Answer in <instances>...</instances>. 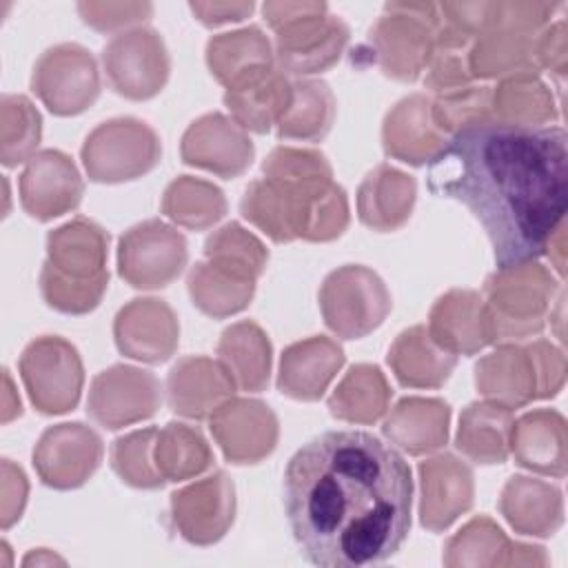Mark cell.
Instances as JSON below:
<instances>
[{"mask_svg": "<svg viewBox=\"0 0 568 568\" xmlns=\"http://www.w3.org/2000/svg\"><path fill=\"white\" fill-rule=\"evenodd\" d=\"M413 477L406 459L366 430H326L284 470V513L300 555L322 568L390 559L408 537Z\"/></svg>", "mask_w": 568, "mask_h": 568, "instance_id": "cell-1", "label": "cell"}, {"mask_svg": "<svg viewBox=\"0 0 568 568\" xmlns=\"http://www.w3.org/2000/svg\"><path fill=\"white\" fill-rule=\"evenodd\" d=\"M426 184L479 220L497 268L535 262L566 222V131L495 120L466 126L428 162Z\"/></svg>", "mask_w": 568, "mask_h": 568, "instance_id": "cell-2", "label": "cell"}, {"mask_svg": "<svg viewBox=\"0 0 568 568\" xmlns=\"http://www.w3.org/2000/svg\"><path fill=\"white\" fill-rule=\"evenodd\" d=\"M262 173L246 186L240 213L273 242H331L346 231L348 200L324 153L275 146L262 162Z\"/></svg>", "mask_w": 568, "mask_h": 568, "instance_id": "cell-3", "label": "cell"}, {"mask_svg": "<svg viewBox=\"0 0 568 568\" xmlns=\"http://www.w3.org/2000/svg\"><path fill=\"white\" fill-rule=\"evenodd\" d=\"M566 382L564 351L546 339L528 346L501 344L475 364V386L493 404L519 408L555 397Z\"/></svg>", "mask_w": 568, "mask_h": 568, "instance_id": "cell-4", "label": "cell"}, {"mask_svg": "<svg viewBox=\"0 0 568 568\" xmlns=\"http://www.w3.org/2000/svg\"><path fill=\"white\" fill-rule=\"evenodd\" d=\"M564 4L490 2L486 24L468 51L473 78L537 73L535 38Z\"/></svg>", "mask_w": 568, "mask_h": 568, "instance_id": "cell-5", "label": "cell"}, {"mask_svg": "<svg viewBox=\"0 0 568 568\" xmlns=\"http://www.w3.org/2000/svg\"><path fill=\"white\" fill-rule=\"evenodd\" d=\"M262 13L275 31V60L284 73L311 75L331 69L351 36L324 2H264Z\"/></svg>", "mask_w": 568, "mask_h": 568, "instance_id": "cell-6", "label": "cell"}, {"mask_svg": "<svg viewBox=\"0 0 568 568\" xmlns=\"http://www.w3.org/2000/svg\"><path fill=\"white\" fill-rule=\"evenodd\" d=\"M559 282L539 262L497 268L484 282V306L493 344L539 335L552 313Z\"/></svg>", "mask_w": 568, "mask_h": 568, "instance_id": "cell-7", "label": "cell"}, {"mask_svg": "<svg viewBox=\"0 0 568 568\" xmlns=\"http://www.w3.org/2000/svg\"><path fill=\"white\" fill-rule=\"evenodd\" d=\"M439 27V4L388 2L368 33L371 53L388 78L413 82L428 67Z\"/></svg>", "mask_w": 568, "mask_h": 568, "instance_id": "cell-8", "label": "cell"}, {"mask_svg": "<svg viewBox=\"0 0 568 568\" xmlns=\"http://www.w3.org/2000/svg\"><path fill=\"white\" fill-rule=\"evenodd\" d=\"M80 155L91 182L118 184L153 171L162 158V144L146 122L113 118L87 135Z\"/></svg>", "mask_w": 568, "mask_h": 568, "instance_id": "cell-9", "label": "cell"}, {"mask_svg": "<svg viewBox=\"0 0 568 568\" xmlns=\"http://www.w3.org/2000/svg\"><path fill=\"white\" fill-rule=\"evenodd\" d=\"M324 324L342 339L373 333L390 313L393 300L384 280L362 264H346L326 275L320 288Z\"/></svg>", "mask_w": 568, "mask_h": 568, "instance_id": "cell-10", "label": "cell"}, {"mask_svg": "<svg viewBox=\"0 0 568 568\" xmlns=\"http://www.w3.org/2000/svg\"><path fill=\"white\" fill-rule=\"evenodd\" d=\"M31 404L44 415H60L78 406L84 368L73 344L58 335H42L27 344L18 362Z\"/></svg>", "mask_w": 568, "mask_h": 568, "instance_id": "cell-11", "label": "cell"}, {"mask_svg": "<svg viewBox=\"0 0 568 568\" xmlns=\"http://www.w3.org/2000/svg\"><path fill=\"white\" fill-rule=\"evenodd\" d=\"M186 237L162 220H144L118 242V273L133 288L169 286L186 266Z\"/></svg>", "mask_w": 568, "mask_h": 568, "instance_id": "cell-12", "label": "cell"}, {"mask_svg": "<svg viewBox=\"0 0 568 568\" xmlns=\"http://www.w3.org/2000/svg\"><path fill=\"white\" fill-rule=\"evenodd\" d=\"M31 89L53 115H78L100 95L95 58L82 44H55L38 58L31 73Z\"/></svg>", "mask_w": 568, "mask_h": 568, "instance_id": "cell-13", "label": "cell"}, {"mask_svg": "<svg viewBox=\"0 0 568 568\" xmlns=\"http://www.w3.org/2000/svg\"><path fill=\"white\" fill-rule=\"evenodd\" d=\"M102 67L109 87L129 100L158 95L171 71L164 40L158 31L135 27L113 36L102 49Z\"/></svg>", "mask_w": 568, "mask_h": 568, "instance_id": "cell-14", "label": "cell"}, {"mask_svg": "<svg viewBox=\"0 0 568 568\" xmlns=\"http://www.w3.org/2000/svg\"><path fill=\"white\" fill-rule=\"evenodd\" d=\"M160 402V382L151 371L129 364H113L93 377L87 413L100 426L118 430L153 417Z\"/></svg>", "mask_w": 568, "mask_h": 568, "instance_id": "cell-15", "label": "cell"}, {"mask_svg": "<svg viewBox=\"0 0 568 568\" xmlns=\"http://www.w3.org/2000/svg\"><path fill=\"white\" fill-rule=\"evenodd\" d=\"M102 455L104 446L93 428L80 422H64L49 426L40 435L33 448V468L44 486L71 490L87 484Z\"/></svg>", "mask_w": 568, "mask_h": 568, "instance_id": "cell-16", "label": "cell"}, {"mask_svg": "<svg viewBox=\"0 0 568 568\" xmlns=\"http://www.w3.org/2000/svg\"><path fill=\"white\" fill-rule=\"evenodd\" d=\"M171 517L180 535L195 546L220 541L235 517V486L215 470L171 495Z\"/></svg>", "mask_w": 568, "mask_h": 568, "instance_id": "cell-17", "label": "cell"}, {"mask_svg": "<svg viewBox=\"0 0 568 568\" xmlns=\"http://www.w3.org/2000/svg\"><path fill=\"white\" fill-rule=\"evenodd\" d=\"M209 428L231 464H257L275 450L280 426L260 399L231 397L213 410Z\"/></svg>", "mask_w": 568, "mask_h": 568, "instance_id": "cell-18", "label": "cell"}, {"mask_svg": "<svg viewBox=\"0 0 568 568\" xmlns=\"http://www.w3.org/2000/svg\"><path fill=\"white\" fill-rule=\"evenodd\" d=\"M18 189L22 209L31 217L49 222L78 209L84 193V182L67 153L44 149L27 160Z\"/></svg>", "mask_w": 568, "mask_h": 568, "instance_id": "cell-19", "label": "cell"}, {"mask_svg": "<svg viewBox=\"0 0 568 568\" xmlns=\"http://www.w3.org/2000/svg\"><path fill=\"white\" fill-rule=\"evenodd\" d=\"M182 162L224 180L242 175L255 155L248 133L222 113H206L189 124L180 144Z\"/></svg>", "mask_w": 568, "mask_h": 568, "instance_id": "cell-20", "label": "cell"}, {"mask_svg": "<svg viewBox=\"0 0 568 568\" xmlns=\"http://www.w3.org/2000/svg\"><path fill=\"white\" fill-rule=\"evenodd\" d=\"M113 339L122 355L160 364L166 362L180 342V322L173 308L158 297H135L113 320Z\"/></svg>", "mask_w": 568, "mask_h": 568, "instance_id": "cell-21", "label": "cell"}, {"mask_svg": "<svg viewBox=\"0 0 568 568\" xmlns=\"http://www.w3.org/2000/svg\"><path fill=\"white\" fill-rule=\"evenodd\" d=\"M419 473V521L424 528L446 530L459 515L470 510L475 484L468 464L450 453L424 459Z\"/></svg>", "mask_w": 568, "mask_h": 568, "instance_id": "cell-22", "label": "cell"}, {"mask_svg": "<svg viewBox=\"0 0 568 568\" xmlns=\"http://www.w3.org/2000/svg\"><path fill=\"white\" fill-rule=\"evenodd\" d=\"M166 404L186 419H206L235 393V382L226 368L204 355L182 357L166 375Z\"/></svg>", "mask_w": 568, "mask_h": 568, "instance_id": "cell-23", "label": "cell"}, {"mask_svg": "<svg viewBox=\"0 0 568 568\" xmlns=\"http://www.w3.org/2000/svg\"><path fill=\"white\" fill-rule=\"evenodd\" d=\"M450 138L442 133L430 115V98L413 93L399 100L384 118L382 146L393 160L410 166L430 162Z\"/></svg>", "mask_w": 568, "mask_h": 568, "instance_id": "cell-24", "label": "cell"}, {"mask_svg": "<svg viewBox=\"0 0 568 568\" xmlns=\"http://www.w3.org/2000/svg\"><path fill=\"white\" fill-rule=\"evenodd\" d=\"M510 453L515 462L539 475L566 477L568 433L566 419L552 408H537L513 422Z\"/></svg>", "mask_w": 568, "mask_h": 568, "instance_id": "cell-25", "label": "cell"}, {"mask_svg": "<svg viewBox=\"0 0 568 568\" xmlns=\"http://www.w3.org/2000/svg\"><path fill=\"white\" fill-rule=\"evenodd\" d=\"M426 328L453 355H475L493 344L484 297L470 288H450L437 297Z\"/></svg>", "mask_w": 568, "mask_h": 568, "instance_id": "cell-26", "label": "cell"}, {"mask_svg": "<svg viewBox=\"0 0 568 568\" xmlns=\"http://www.w3.org/2000/svg\"><path fill=\"white\" fill-rule=\"evenodd\" d=\"M344 359L342 346L331 337L313 335L295 342L282 353L277 388L293 399L315 402L344 366Z\"/></svg>", "mask_w": 568, "mask_h": 568, "instance_id": "cell-27", "label": "cell"}, {"mask_svg": "<svg viewBox=\"0 0 568 568\" xmlns=\"http://www.w3.org/2000/svg\"><path fill=\"white\" fill-rule=\"evenodd\" d=\"M291 80L280 67L253 71L226 87L224 104L244 131L268 133L291 102Z\"/></svg>", "mask_w": 568, "mask_h": 568, "instance_id": "cell-28", "label": "cell"}, {"mask_svg": "<svg viewBox=\"0 0 568 568\" xmlns=\"http://www.w3.org/2000/svg\"><path fill=\"white\" fill-rule=\"evenodd\" d=\"M499 510L519 535L550 537L564 524L561 490L548 481L513 475L501 488Z\"/></svg>", "mask_w": 568, "mask_h": 568, "instance_id": "cell-29", "label": "cell"}, {"mask_svg": "<svg viewBox=\"0 0 568 568\" xmlns=\"http://www.w3.org/2000/svg\"><path fill=\"white\" fill-rule=\"evenodd\" d=\"M415 195L417 182L413 175L395 166L379 164L357 189V215L362 224L373 231H395L410 217Z\"/></svg>", "mask_w": 568, "mask_h": 568, "instance_id": "cell-30", "label": "cell"}, {"mask_svg": "<svg viewBox=\"0 0 568 568\" xmlns=\"http://www.w3.org/2000/svg\"><path fill=\"white\" fill-rule=\"evenodd\" d=\"M450 406L437 397H404L382 424L390 444L408 455H426L442 448L448 439Z\"/></svg>", "mask_w": 568, "mask_h": 568, "instance_id": "cell-31", "label": "cell"}, {"mask_svg": "<svg viewBox=\"0 0 568 568\" xmlns=\"http://www.w3.org/2000/svg\"><path fill=\"white\" fill-rule=\"evenodd\" d=\"M109 235L87 217L53 229L47 235V264L73 280H91L106 271Z\"/></svg>", "mask_w": 568, "mask_h": 568, "instance_id": "cell-32", "label": "cell"}, {"mask_svg": "<svg viewBox=\"0 0 568 568\" xmlns=\"http://www.w3.org/2000/svg\"><path fill=\"white\" fill-rule=\"evenodd\" d=\"M386 359L397 382L408 388H439L457 364V355L442 348L422 324L402 331Z\"/></svg>", "mask_w": 568, "mask_h": 568, "instance_id": "cell-33", "label": "cell"}, {"mask_svg": "<svg viewBox=\"0 0 568 568\" xmlns=\"http://www.w3.org/2000/svg\"><path fill=\"white\" fill-rule=\"evenodd\" d=\"M271 342L268 335L251 320H242L222 331L217 342V359L233 377L235 386L260 393L271 377Z\"/></svg>", "mask_w": 568, "mask_h": 568, "instance_id": "cell-34", "label": "cell"}, {"mask_svg": "<svg viewBox=\"0 0 568 568\" xmlns=\"http://www.w3.org/2000/svg\"><path fill=\"white\" fill-rule=\"evenodd\" d=\"M513 410L493 402H473L459 415L455 446L475 464H504L510 455Z\"/></svg>", "mask_w": 568, "mask_h": 568, "instance_id": "cell-35", "label": "cell"}, {"mask_svg": "<svg viewBox=\"0 0 568 568\" xmlns=\"http://www.w3.org/2000/svg\"><path fill=\"white\" fill-rule=\"evenodd\" d=\"M206 64L220 84L231 87L253 71L273 67L275 51L260 27H244L213 36L206 44Z\"/></svg>", "mask_w": 568, "mask_h": 568, "instance_id": "cell-36", "label": "cell"}, {"mask_svg": "<svg viewBox=\"0 0 568 568\" xmlns=\"http://www.w3.org/2000/svg\"><path fill=\"white\" fill-rule=\"evenodd\" d=\"M493 120L513 126H541L559 118L552 91L537 73L504 78L490 98Z\"/></svg>", "mask_w": 568, "mask_h": 568, "instance_id": "cell-37", "label": "cell"}, {"mask_svg": "<svg viewBox=\"0 0 568 568\" xmlns=\"http://www.w3.org/2000/svg\"><path fill=\"white\" fill-rule=\"evenodd\" d=\"M390 386L375 364H355L328 397L333 417L348 424H375L390 404Z\"/></svg>", "mask_w": 568, "mask_h": 568, "instance_id": "cell-38", "label": "cell"}, {"mask_svg": "<svg viewBox=\"0 0 568 568\" xmlns=\"http://www.w3.org/2000/svg\"><path fill=\"white\" fill-rule=\"evenodd\" d=\"M189 295L204 315L222 320L244 311L255 293V280L215 266L209 260L195 262L186 275Z\"/></svg>", "mask_w": 568, "mask_h": 568, "instance_id": "cell-39", "label": "cell"}, {"mask_svg": "<svg viewBox=\"0 0 568 568\" xmlns=\"http://www.w3.org/2000/svg\"><path fill=\"white\" fill-rule=\"evenodd\" d=\"M335 98L322 80H295L291 84V102L277 120V138L320 142L333 126Z\"/></svg>", "mask_w": 568, "mask_h": 568, "instance_id": "cell-40", "label": "cell"}, {"mask_svg": "<svg viewBox=\"0 0 568 568\" xmlns=\"http://www.w3.org/2000/svg\"><path fill=\"white\" fill-rule=\"evenodd\" d=\"M162 213L184 229L204 231L226 215V197L213 182L180 175L162 195Z\"/></svg>", "mask_w": 568, "mask_h": 568, "instance_id": "cell-41", "label": "cell"}, {"mask_svg": "<svg viewBox=\"0 0 568 568\" xmlns=\"http://www.w3.org/2000/svg\"><path fill=\"white\" fill-rule=\"evenodd\" d=\"M153 459L166 481H182L202 475L215 462L204 435L180 422H169L158 430Z\"/></svg>", "mask_w": 568, "mask_h": 568, "instance_id": "cell-42", "label": "cell"}, {"mask_svg": "<svg viewBox=\"0 0 568 568\" xmlns=\"http://www.w3.org/2000/svg\"><path fill=\"white\" fill-rule=\"evenodd\" d=\"M513 544L493 519L479 515L448 539L442 559L446 566H508Z\"/></svg>", "mask_w": 568, "mask_h": 568, "instance_id": "cell-43", "label": "cell"}, {"mask_svg": "<svg viewBox=\"0 0 568 568\" xmlns=\"http://www.w3.org/2000/svg\"><path fill=\"white\" fill-rule=\"evenodd\" d=\"M204 255L211 264L251 277L255 282L264 273L268 262L266 246L237 222H229L222 229L213 231L204 242Z\"/></svg>", "mask_w": 568, "mask_h": 568, "instance_id": "cell-44", "label": "cell"}, {"mask_svg": "<svg viewBox=\"0 0 568 568\" xmlns=\"http://www.w3.org/2000/svg\"><path fill=\"white\" fill-rule=\"evenodd\" d=\"M0 135L2 164L16 166L33 158L42 135V118L24 95H2L0 100Z\"/></svg>", "mask_w": 568, "mask_h": 568, "instance_id": "cell-45", "label": "cell"}, {"mask_svg": "<svg viewBox=\"0 0 568 568\" xmlns=\"http://www.w3.org/2000/svg\"><path fill=\"white\" fill-rule=\"evenodd\" d=\"M158 439V428L133 430L118 437L111 446V468L113 473L133 488L155 490L164 486V477L155 466L153 446Z\"/></svg>", "mask_w": 568, "mask_h": 568, "instance_id": "cell-46", "label": "cell"}, {"mask_svg": "<svg viewBox=\"0 0 568 568\" xmlns=\"http://www.w3.org/2000/svg\"><path fill=\"white\" fill-rule=\"evenodd\" d=\"M490 98H493L490 87H473V84L439 93L435 100H430L433 122L448 138L466 126L490 122L493 120Z\"/></svg>", "mask_w": 568, "mask_h": 568, "instance_id": "cell-47", "label": "cell"}, {"mask_svg": "<svg viewBox=\"0 0 568 568\" xmlns=\"http://www.w3.org/2000/svg\"><path fill=\"white\" fill-rule=\"evenodd\" d=\"M106 286H109V273H102L91 280H73L58 273L47 262L42 264V271H40L42 300L51 308L67 315H84L93 311L100 304Z\"/></svg>", "mask_w": 568, "mask_h": 568, "instance_id": "cell-48", "label": "cell"}, {"mask_svg": "<svg viewBox=\"0 0 568 568\" xmlns=\"http://www.w3.org/2000/svg\"><path fill=\"white\" fill-rule=\"evenodd\" d=\"M78 13L84 24L95 31H118L122 27H131L144 22L153 13V4L149 2H78Z\"/></svg>", "mask_w": 568, "mask_h": 568, "instance_id": "cell-49", "label": "cell"}, {"mask_svg": "<svg viewBox=\"0 0 568 568\" xmlns=\"http://www.w3.org/2000/svg\"><path fill=\"white\" fill-rule=\"evenodd\" d=\"M537 69H548L561 82L566 75V20L544 27L535 38Z\"/></svg>", "mask_w": 568, "mask_h": 568, "instance_id": "cell-50", "label": "cell"}, {"mask_svg": "<svg viewBox=\"0 0 568 568\" xmlns=\"http://www.w3.org/2000/svg\"><path fill=\"white\" fill-rule=\"evenodd\" d=\"M27 477L9 459L2 462V528H9L20 519L27 504Z\"/></svg>", "mask_w": 568, "mask_h": 568, "instance_id": "cell-51", "label": "cell"}, {"mask_svg": "<svg viewBox=\"0 0 568 568\" xmlns=\"http://www.w3.org/2000/svg\"><path fill=\"white\" fill-rule=\"evenodd\" d=\"M195 18L206 27H217L224 22H240L255 9L253 2H191Z\"/></svg>", "mask_w": 568, "mask_h": 568, "instance_id": "cell-52", "label": "cell"}]
</instances>
